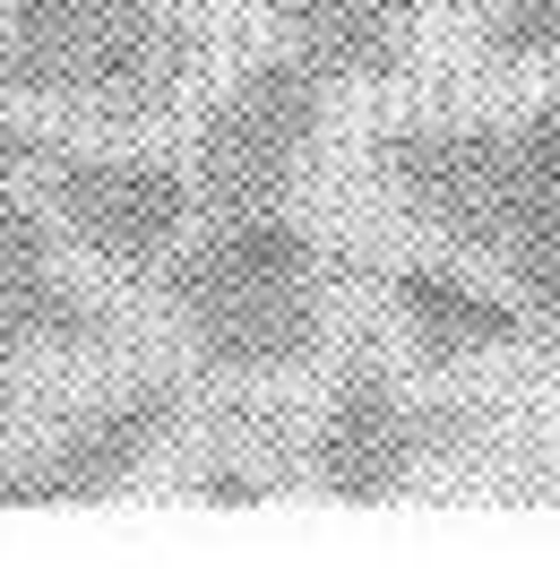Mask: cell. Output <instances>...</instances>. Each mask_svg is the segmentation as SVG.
Returning a JSON list of instances; mask_svg holds the SVG:
<instances>
[{
  "instance_id": "6",
  "label": "cell",
  "mask_w": 560,
  "mask_h": 569,
  "mask_svg": "<svg viewBox=\"0 0 560 569\" xmlns=\"http://www.w3.org/2000/svg\"><path fill=\"white\" fill-rule=\"evenodd\" d=\"M173 423H181L173 389H112V397H96V406L70 415L52 440H36L27 458H9L18 466V509H78V500L130 492L147 466H156V449L173 440Z\"/></svg>"
},
{
  "instance_id": "3",
  "label": "cell",
  "mask_w": 560,
  "mask_h": 569,
  "mask_svg": "<svg viewBox=\"0 0 560 569\" xmlns=\"http://www.w3.org/2000/svg\"><path fill=\"white\" fill-rule=\"evenodd\" d=\"M208 27L173 0H0V96L139 130L199 87Z\"/></svg>"
},
{
  "instance_id": "5",
  "label": "cell",
  "mask_w": 560,
  "mask_h": 569,
  "mask_svg": "<svg viewBox=\"0 0 560 569\" xmlns=\"http://www.w3.org/2000/svg\"><path fill=\"white\" fill-rule=\"evenodd\" d=\"M36 199L52 208L61 242L112 277H156L173 242L199 224V181L173 156L147 147H52L36 173Z\"/></svg>"
},
{
  "instance_id": "2",
  "label": "cell",
  "mask_w": 560,
  "mask_h": 569,
  "mask_svg": "<svg viewBox=\"0 0 560 569\" xmlns=\"http://www.w3.org/2000/svg\"><path fill=\"white\" fill-rule=\"evenodd\" d=\"M147 284L181 346L224 380H277L328 346V242L293 208L190 224Z\"/></svg>"
},
{
  "instance_id": "1",
  "label": "cell",
  "mask_w": 560,
  "mask_h": 569,
  "mask_svg": "<svg viewBox=\"0 0 560 569\" xmlns=\"http://www.w3.org/2000/svg\"><path fill=\"white\" fill-rule=\"evenodd\" d=\"M371 173L431 242L491 268L534 320H560V96L526 112L388 121Z\"/></svg>"
},
{
  "instance_id": "11",
  "label": "cell",
  "mask_w": 560,
  "mask_h": 569,
  "mask_svg": "<svg viewBox=\"0 0 560 569\" xmlns=\"http://www.w3.org/2000/svg\"><path fill=\"white\" fill-rule=\"evenodd\" d=\"M474 52L500 61V70L560 61V0H491L483 27H474Z\"/></svg>"
},
{
  "instance_id": "10",
  "label": "cell",
  "mask_w": 560,
  "mask_h": 569,
  "mask_svg": "<svg viewBox=\"0 0 560 569\" xmlns=\"http://www.w3.org/2000/svg\"><path fill=\"white\" fill-rule=\"evenodd\" d=\"M268 18L337 87H388L414 61V27L431 18V0H268Z\"/></svg>"
},
{
  "instance_id": "4",
  "label": "cell",
  "mask_w": 560,
  "mask_h": 569,
  "mask_svg": "<svg viewBox=\"0 0 560 569\" xmlns=\"http://www.w3.org/2000/svg\"><path fill=\"white\" fill-rule=\"evenodd\" d=\"M337 121V78L302 61L293 43L259 52L233 87H216L199 130H190V181H199V216H268L293 208L311 181L319 147Z\"/></svg>"
},
{
  "instance_id": "9",
  "label": "cell",
  "mask_w": 560,
  "mask_h": 569,
  "mask_svg": "<svg viewBox=\"0 0 560 569\" xmlns=\"http://www.w3.org/2000/svg\"><path fill=\"white\" fill-rule=\"evenodd\" d=\"M388 311L406 328L414 362H431V371H466V362H483V355H509L526 328H534V311L491 268H474V259L466 268H440V259L388 268Z\"/></svg>"
},
{
  "instance_id": "12",
  "label": "cell",
  "mask_w": 560,
  "mask_h": 569,
  "mask_svg": "<svg viewBox=\"0 0 560 569\" xmlns=\"http://www.w3.org/2000/svg\"><path fill=\"white\" fill-rule=\"evenodd\" d=\"M0 509H18V466L0 458Z\"/></svg>"
},
{
  "instance_id": "7",
  "label": "cell",
  "mask_w": 560,
  "mask_h": 569,
  "mask_svg": "<svg viewBox=\"0 0 560 569\" xmlns=\"http://www.w3.org/2000/svg\"><path fill=\"white\" fill-rule=\"evenodd\" d=\"M422 415L406 406L388 362H346L311 423V483L328 500H397L422 475Z\"/></svg>"
},
{
  "instance_id": "8",
  "label": "cell",
  "mask_w": 560,
  "mask_h": 569,
  "mask_svg": "<svg viewBox=\"0 0 560 569\" xmlns=\"http://www.w3.org/2000/svg\"><path fill=\"white\" fill-rule=\"evenodd\" d=\"M61 224L18 173H0V362L27 355H70V346H104V311L87 302L61 268Z\"/></svg>"
}]
</instances>
